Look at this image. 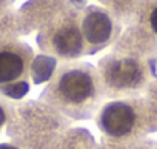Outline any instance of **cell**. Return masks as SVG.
I'll use <instances>...</instances> for the list:
<instances>
[{
	"instance_id": "obj_5",
	"label": "cell",
	"mask_w": 157,
	"mask_h": 149,
	"mask_svg": "<svg viewBox=\"0 0 157 149\" xmlns=\"http://www.w3.org/2000/svg\"><path fill=\"white\" fill-rule=\"evenodd\" d=\"M40 46L45 52L69 60H78L88 54V46L80 26V14L65 11L59 14L40 35Z\"/></svg>"
},
{
	"instance_id": "obj_1",
	"label": "cell",
	"mask_w": 157,
	"mask_h": 149,
	"mask_svg": "<svg viewBox=\"0 0 157 149\" xmlns=\"http://www.w3.org/2000/svg\"><path fill=\"white\" fill-rule=\"evenodd\" d=\"M40 102L69 120H90L106 102L96 66L80 60L63 61L40 92Z\"/></svg>"
},
{
	"instance_id": "obj_10",
	"label": "cell",
	"mask_w": 157,
	"mask_h": 149,
	"mask_svg": "<svg viewBox=\"0 0 157 149\" xmlns=\"http://www.w3.org/2000/svg\"><path fill=\"white\" fill-rule=\"evenodd\" d=\"M14 106H16L14 103H11L5 95L0 94V134L8 126L11 115H13V111H14Z\"/></svg>"
},
{
	"instance_id": "obj_12",
	"label": "cell",
	"mask_w": 157,
	"mask_h": 149,
	"mask_svg": "<svg viewBox=\"0 0 157 149\" xmlns=\"http://www.w3.org/2000/svg\"><path fill=\"white\" fill-rule=\"evenodd\" d=\"M154 149H157V144H155V147H154Z\"/></svg>"
},
{
	"instance_id": "obj_3",
	"label": "cell",
	"mask_w": 157,
	"mask_h": 149,
	"mask_svg": "<svg viewBox=\"0 0 157 149\" xmlns=\"http://www.w3.org/2000/svg\"><path fill=\"white\" fill-rule=\"evenodd\" d=\"M94 120L102 135L114 140H140L157 132V108L146 95L106 100Z\"/></svg>"
},
{
	"instance_id": "obj_11",
	"label": "cell",
	"mask_w": 157,
	"mask_h": 149,
	"mask_svg": "<svg viewBox=\"0 0 157 149\" xmlns=\"http://www.w3.org/2000/svg\"><path fill=\"white\" fill-rule=\"evenodd\" d=\"M146 97L155 105V108H157V79L149 85V88H148V91H146Z\"/></svg>"
},
{
	"instance_id": "obj_4",
	"label": "cell",
	"mask_w": 157,
	"mask_h": 149,
	"mask_svg": "<svg viewBox=\"0 0 157 149\" xmlns=\"http://www.w3.org/2000/svg\"><path fill=\"white\" fill-rule=\"evenodd\" d=\"M106 100L146 95L157 79L149 60L129 54H108L97 63Z\"/></svg>"
},
{
	"instance_id": "obj_9",
	"label": "cell",
	"mask_w": 157,
	"mask_h": 149,
	"mask_svg": "<svg viewBox=\"0 0 157 149\" xmlns=\"http://www.w3.org/2000/svg\"><path fill=\"white\" fill-rule=\"evenodd\" d=\"M155 144L157 141L149 137L140 140H114L102 137L97 149H154Z\"/></svg>"
},
{
	"instance_id": "obj_6",
	"label": "cell",
	"mask_w": 157,
	"mask_h": 149,
	"mask_svg": "<svg viewBox=\"0 0 157 149\" xmlns=\"http://www.w3.org/2000/svg\"><path fill=\"white\" fill-rule=\"evenodd\" d=\"M34 54L22 42L0 39V92L10 94V88L28 89V79Z\"/></svg>"
},
{
	"instance_id": "obj_2",
	"label": "cell",
	"mask_w": 157,
	"mask_h": 149,
	"mask_svg": "<svg viewBox=\"0 0 157 149\" xmlns=\"http://www.w3.org/2000/svg\"><path fill=\"white\" fill-rule=\"evenodd\" d=\"M72 120L46 103L26 102L14 106L8 123V135L22 149H56Z\"/></svg>"
},
{
	"instance_id": "obj_7",
	"label": "cell",
	"mask_w": 157,
	"mask_h": 149,
	"mask_svg": "<svg viewBox=\"0 0 157 149\" xmlns=\"http://www.w3.org/2000/svg\"><path fill=\"white\" fill-rule=\"evenodd\" d=\"M80 26L88 46V54H94L109 45L116 37V22L113 16L99 6H90L80 14Z\"/></svg>"
},
{
	"instance_id": "obj_8",
	"label": "cell",
	"mask_w": 157,
	"mask_h": 149,
	"mask_svg": "<svg viewBox=\"0 0 157 149\" xmlns=\"http://www.w3.org/2000/svg\"><path fill=\"white\" fill-rule=\"evenodd\" d=\"M137 20L157 40V0H143L137 11Z\"/></svg>"
}]
</instances>
